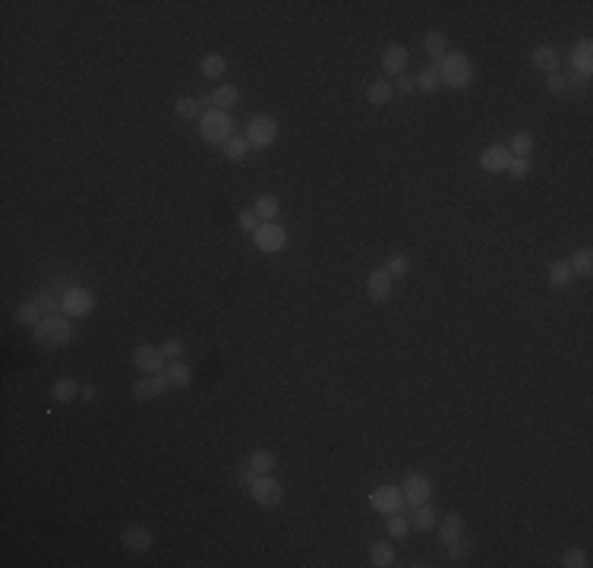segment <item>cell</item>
<instances>
[{
	"instance_id": "cell-33",
	"label": "cell",
	"mask_w": 593,
	"mask_h": 568,
	"mask_svg": "<svg viewBox=\"0 0 593 568\" xmlns=\"http://www.w3.org/2000/svg\"><path fill=\"white\" fill-rule=\"evenodd\" d=\"M436 524H439V515H436V508L429 505V502H426V505H416L414 508V518H411V527L414 530H423V534H426V530H433Z\"/></svg>"
},
{
	"instance_id": "cell-8",
	"label": "cell",
	"mask_w": 593,
	"mask_h": 568,
	"mask_svg": "<svg viewBox=\"0 0 593 568\" xmlns=\"http://www.w3.org/2000/svg\"><path fill=\"white\" fill-rule=\"evenodd\" d=\"M401 493H404V505H411V508L426 505V502L433 499V480L420 470H411L404 477V483H401Z\"/></svg>"
},
{
	"instance_id": "cell-38",
	"label": "cell",
	"mask_w": 593,
	"mask_h": 568,
	"mask_svg": "<svg viewBox=\"0 0 593 568\" xmlns=\"http://www.w3.org/2000/svg\"><path fill=\"white\" fill-rule=\"evenodd\" d=\"M587 565H590V556L584 549H577V546L565 549V556H562V568H587Z\"/></svg>"
},
{
	"instance_id": "cell-14",
	"label": "cell",
	"mask_w": 593,
	"mask_h": 568,
	"mask_svg": "<svg viewBox=\"0 0 593 568\" xmlns=\"http://www.w3.org/2000/svg\"><path fill=\"white\" fill-rule=\"evenodd\" d=\"M480 167L486 174H505L508 171V164H511V152H508V145H502V142H493V145H486V149L480 152Z\"/></svg>"
},
{
	"instance_id": "cell-1",
	"label": "cell",
	"mask_w": 593,
	"mask_h": 568,
	"mask_svg": "<svg viewBox=\"0 0 593 568\" xmlns=\"http://www.w3.org/2000/svg\"><path fill=\"white\" fill-rule=\"evenodd\" d=\"M32 335H35V345H41V347H67L70 341L76 338V325H73V319L63 316V312H48L32 329Z\"/></svg>"
},
{
	"instance_id": "cell-28",
	"label": "cell",
	"mask_w": 593,
	"mask_h": 568,
	"mask_svg": "<svg viewBox=\"0 0 593 568\" xmlns=\"http://www.w3.org/2000/svg\"><path fill=\"white\" fill-rule=\"evenodd\" d=\"M423 51H426V57H433V61L439 63L445 54H448V38H445L439 28H433V32L423 35Z\"/></svg>"
},
{
	"instance_id": "cell-3",
	"label": "cell",
	"mask_w": 593,
	"mask_h": 568,
	"mask_svg": "<svg viewBox=\"0 0 593 568\" xmlns=\"http://www.w3.org/2000/svg\"><path fill=\"white\" fill-rule=\"evenodd\" d=\"M233 130H237L233 127V117L228 111H218V107H209L199 117V136L209 145H224L233 136Z\"/></svg>"
},
{
	"instance_id": "cell-12",
	"label": "cell",
	"mask_w": 593,
	"mask_h": 568,
	"mask_svg": "<svg viewBox=\"0 0 593 568\" xmlns=\"http://www.w3.org/2000/svg\"><path fill=\"white\" fill-rule=\"evenodd\" d=\"M133 367H136L142 376H149V373H164L167 357L161 354V345H136V351H133Z\"/></svg>"
},
{
	"instance_id": "cell-26",
	"label": "cell",
	"mask_w": 593,
	"mask_h": 568,
	"mask_svg": "<svg viewBox=\"0 0 593 568\" xmlns=\"http://www.w3.org/2000/svg\"><path fill=\"white\" fill-rule=\"evenodd\" d=\"M253 212L259 221H278V212H281V202H278V196L272 193H262L259 199L253 202Z\"/></svg>"
},
{
	"instance_id": "cell-19",
	"label": "cell",
	"mask_w": 593,
	"mask_h": 568,
	"mask_svg": "<svg viewBox=\"0 0 593 568\" xmlns=\"http://www.w3.org/2000/svg\"><path fill=\"white\" fill-rule=\"evenodd\" d=\"M546 281H549V288H552V290H568V288H571V281H574L568 259L552 262V265H549V272H546Z\"/></svg>"
},
{
	"instance_id": "cell-9",
	"label": "cell",
	"mask_w": 593,
	"mask_h": 568,
	"mask_svg": "<svg viewBox=\"0 0 593 568\" xmlns=\"http://www.w3.org/2000/svg\"><path fill=\"white\" fill-rule=\"evenodd\" d=\"M369 505H372V512L385 515V518L388 515H398L401 508H404V493H401V486H394V483H382L369 493Z\"/></svg>"
},
{
	"instance_id": "cell-29",
	"label": "cell",
	"mask_w": 593,
	"mask_h": 568,
	"mask_svg": "<svg viewBox=\"0 0 593 568\" xmlns=\"http://www.w3.org/2000/svg\"><path fill=\"white\" fill-rule=\"evenodd\" d=\"M211 101H215L218 111H228V107H237L240 105V89L233 83H221L215 92H211Z\"/></svg>"
},
{
	"instance_id": "cell-43",
	"label": "cell",
	"mask_w": 593,
	"mask_h": 568,
	"mask_svg": "<svg viewBox=\"0 0 593 568\" xmlns=\"http://www.w3.org/2000/svg\"><path fill=\"white\" fill-rule=\"evenodd\" d=\"M411 92H416V79L407 76V73H401L398 83H394V95H411Z\"/></svg>"
},
{
	"instance_id": "cell-6",
	"label": "cell",
	"mask_w": 593,
	"mask_h": 568,
	"mask_svg": "<svg viewBox=\"0 0 593 568\" xmlns=\"http://www.w3.org/2000/svg\"><path fill=\"white\" fill-rule=\"evenodd\" d=\"M246 142L250 149H272L278 142V120L272 114H256L246 123Z\"/></svg>"
},
{
	"instance_id": "cell-27",
	"label": "cell",
	"mask_w": 593,
	"mask_h": 568,
	"mask_svg": "<svg viewBox=\"0 0 593 568\" xmlns=\"http://www.w3.org/2000/svg\"><path fill=\"white\" fill-rule=\"evenodd\" d=\"M224 73H228V61H224L221 54H206L199 61V76L202 79H224Z\"/></svg>"
},
{
	"instance_id": "cell-46",
	"label": "cell",
	"mask_w": 593,
	"mask_h": 568,
	"mask_svg": "<svg viewBox=\"0 0 593 568\" xmlns=\"http://www.w3.org/2000/svg\"><path fill=\"white\" fill-rule=\"evenodd\" d=\"M79 398H83V401H95V398H98V391H95L92 385H83V391H79Z\"/></svg>"
},
{
	"instance_id": "cell-32",
	"label": "cell",
	"mask_w": 593,
	"mask_h": 568,
	"mask_svg": "<svg viewBox=\"0 0 593 568\" xmlns=\"http://www.w3.org/2000/svg\"><path fill=\"white\" fill-rule=\"evenodd\" d=\"M41 319H45V310H41L38 300H28V303H19V307H16V322L19 325H28V329H35Z\"/></svg>"
},
{
	"instance_id": "cell-37",
	"label": "cell",
	"mask_w": 593,
	"mask_h": 568,
	"mask_svg": "<svg viewBox=\"0 0 593 568\" xmlns=\"http://www.w3.org/2000/svg\"><path fill=\"white\" fill-rule=\"evenodd\" d=\"M385 530H388V537H392V540H404V537L411 534V521H407L401 512L398 515H388Z\"/></svg>"
},
{
	"instance_id": "cell-22",
	"label": "cell",
	"mask_w": 593,
	"mask_h": 568,
	"mask_svg": "<svg viewBox=\"0 0 593 568\" xmlns=\"http://www.w3.org/2000/svg\"><path fill=\"white\" fill-rule=\"evenodd\" d=\"M246 464H250V470L256 477H262V473H275V455L268 448H253L250 455H246Z\"/></svg>"
},
{
	"instance_id": "cell-30",
	"label": "cell",
	"mask_w": 593,
	"mask_h": 568,
	"mask_svg": "<svg viewBox=\"0 0 593 568\" xmlns=\"http://www.w3.org/2000/svg\"><path fill=\"white\" fill-rule=\"evenodd\" d=\"M442 89V76H439V63H429V67L420 70V76H416V92L423 95H433Z\"/></svg>"
},
{
	"instance_id": "cell-16",
	"label": "cell",
	"mask_w": 593,
	"mask_h": 568,
	"mask_svg": "<svg viewBox=\"0 0 593 568\" xmlns=\"http://www.w3.org/2000/svg\"><path fill=\"white\" fill-rule=\"evenodd\" d=\"M530 63L537 67L540 73H559V63H562V57H559V51H555L552 45H537L530 51Z\"/></svg>"
},
{
	"instance_id": "cell-21",
	"label": "cell",
	"mask_w": 593,
	"mask_h": 568,
	"mask_svg": "<svg viewBox=\"0 0 593 568\" xmlns=\"http://www.w3.org/2000/svg\"><path fill=\"white\" fill-rule=\"evenodd\" d=\"M392 98H394V83H388V79H372V83L366 85V101H369L372 107H382Z\"/></svg>"
},
{
	"instance_id": "cell-40",
	"label": "cell",
	"mask_w": 593,
	"mask_h": 568,
	"mask_svg": "<svg viewBox=\"0 0 593 568\" xmlns=\"http://www.w3.org/2000/svg\"><path fill=\"white\" fill-rule=\"evenodd\" d=\"M508 174L511 180H524L527 174H530V158H511V164H508Z\"/></svg>"
},
{
	"instance_id": "cell-44",
	"label": "cell",
	"mask_w": 593,
	"mask_h": 568,
	"mask_svg": "<svg viewBox=\"0 0 593 568\" xmlns=\"http://www.w3.org/2000/svg\"><path fill=\"white\" fill-rule=\"evenodd\" d=\"M445 549H448V559H451V562H461V559L467 556V546L461 543V540H455V543H445Z\"/></svg>"
},
{
	"instance_id": "cell-41",
	"label": "cell",
	"mask_w": 593,
	"mask_h": 568,
	"mask_svg": "<svg viewBox=\"0 0 593 568\" xmlns=\"http://www.w3.org/2000/svg\"><path fill=\"white\" fill-rule=\"evenodd\" d=\"M546 89H549V95H555V98H559V95L568 92V79L562 76V73H549V76H546Z\"/></svg>"
},
{
	"instance_id": "cell-23",
	"label": "cell",
	"mask_w": 593,
	"mask_h": 568,
	"mask_svg": "<svg viewBox=\"0 0 593 568\" xmlns=\"http://www.w3.org/2000/svg\"><path fill=\"white\" fill-rule=\"evenodd\" d=\"M221 152H224V158H228V162H233V164H240V162H246V158H250V142H246V136H240V133H233L228 142L221 145Z\"/></svg>"
},
{
	"instance_id": "cell-42",
	"label": "cell",
	"mask_w": 593,
	"mask_h": 568,
	"mask_svg": "<svg viewBox=\"0 0 593 568\" xmlns=\"http://www.w3.org/2000/svg\"><path fill=\"white\" fill-rule=\"evenodd\" d=\"M161 354H164L167 360H180V357H183V341L180 338H164V341H161Z\"/></svg>"
},
{
	"instance_id": "cell-25",
	"label": "cell",
	"mask_w": 593,
	"mask_h": 568,
	"mask_svg": "<svg viewBox=\"0 0 593 568\" xmlns=\"http://www.w3.org/2000/svg\"><path fill=\"white\" fill-rule=\"evenodd\" d=\"M568 265H571V275H574V278H590L593 275V250L590 246L574 250V256L568 259Z\"/></svg>"
},
{
	"instance_id": "cell-20",
	"label": "cell",
	"mask_w": 593,
	"mask_h": 568,
	"mask_svg": "<svg viewBox=\"0 0 593 568\" xmlns=\"http://www.w3.org/2000/svg\"><path fill=\"white\" fill-rule=\"evenodd\" d=\"M79 382L76 379H70V376H63V379H57L54 385H51V401H57V404H70V401H76L79 398Z\"/></svg>"
},
{
	"instance_id": "cell-31",
	"label": "cell",
	"mask_w": 593,
	"mask_h": 568,
	"mask_svg": "<svg viewBox=\"0 0 593 568\" xmlns=\"http://www.w3.org/2000/svg\"><path fill=\"white\" fill-rule=\"evenodd\" d=\"M439 534H442V543H455L464 537V518L461 515H445L442 524H436Z\"/></svg>"
},
{
	"instance_id": "cell-17",
	"label": "cell",
	"mask_w": 593,
	"mask_h": 568,
	"mask_svg": "<svg viewBox=\"0 0 593 568\" xmlns=\"http://www.w3.org/2000/svg\"><path fill=\"white\" fill-rule=\"evenodd\" d=\"M398 562V549H394L392 540H379L369 546V565L372 568H392Z\"/></svg>"
},
{
	"instance_id": "cell-11",
	"label": "cell",
	"mask_w": 593,
	"mask_h": 568,
	"mask_svg": "<svg viewBox=\"0 0 593 568\" xmlns=\"http://www.w3.org/2000/svg\"><path fill=\"white\" fill-rule=\"evenodd\" d=\"M130 391H133L136 401H152V398H161L164 391H171V379H167V373H149V376L136 379V382L130 385Z\"/></svg>"
},
{
	"instance_id": "cell-45",
	"label": "cell",
	"mask_w": 593,
	"mask_h": 568,
	"mask_svg": "<svg viewBox=\"0 0 593 568\" xmlns=\"http://www.w3.org/2000/svg\"><path fill=\"white\" fill-rule=\"evenodd\" d=\"M253 477H256V473L250 470V464H246V468H240V470H237V483H240V486H246V490H250Z\"/></svg>"
},
{
	"instance_id": "cell-34",
	"label": "cell",
	"mask_w": 593,
	"mask_h": 568,
	"mask_svg": "<svg viewBox=\"0 0 593 568\" xmlns=\"http://www.w3.org/2000/svg\"><path fill=\"white\" fill-rule=\"evenodd\" d=\"M533 145H537V140H533V133H527V130H521V133H515V136H511L508 152H511V158H530V155H533Z\"/></svg>"
},
{
	"instance_id": "cell-2",
	"label": "cell",
	"mask_w": 593,
	"mask_h": 568,
	"mask_svg": "<svg viewBox=\"0 0 593 568\" xmlns=\"http://www.w3.org/2000/svg\"><path fill=\"white\" fill-rule=\"evenodd\" d=\"M439 76H442V85H448V89H455V92H464L467 85L473 83L477 70H473L471 57H467L464 51H448V54L439 61Z\"/></svg>"
},
{
	"instance_id": "cell-39",
	"label": "cell",
	"mask_w": 593,
	"mask_h": 568,
	"mask_svg": "<svg viewBox=\"0 0 593 568\" xmlns=\"http://www.w3.org/2000/svg\"><path fill=\"white\" fill-rule=\"evenodd\" d=\"M259 224H262V221H259V218H256V212H253V209H243V212L237 215V228L243 231V234H250V237L256 234V228H259Z\"/></svg>"
},
{
	"instance_id": "cell-4",
	"label": "cell",
	"mask_w": 593,
	"mask_h": 568,
	"mask_svg": "<svg viewBox=\"0 0 593 568\" xmlns=\"http://www.w3.org/2000/svg\"><path fill=\"white\" fill-rule=\"evenodd\" d=\"M253 246L266 256H278V253L288 250V228L278 221H262L253 234Z\"/></svg>"
},
{
	"instance_id": "cell-10",
	"label": "cell",
	"mask_w": 593,
	"mask_h": 568,
	"mask_svg": "<svg viewBox=\"0 0 593 568\" xmlns=\"http://www.w3.org/2000/svg\"><path fill=\"white\" fill-rule=\"evenodd\" d=\"M571 83H587L593 76V41L590 38H581L574 48H571Z\"/></svg>"
},
{
	"instance_id": "cell-13",
	"label": "cell",
	"mask_w": 593,
	"mask_h": 568,
	"mask_svg": "<svg viewBox=\"0 0 593 568\" xmlns=\"http://www.w3.org/2000/svg\"><path fill=\"white\" fill-rule=\"evenodd\" d=\"M152 543H155V534L145 524H130V527L120 530V546L127 552H149Z\"/></svg>"
},
{
	"instance_id": "cell-18",
	"label": "cell",
	"mask_w": 593,
	"mask_h": 568,
	"mask_svg": "<svg viewBox=\"0 0 593 568\" xmlns=\"http://www.w3.org/2000/svg\"><path fill=\"white\" fill-rule=\"evenodd\" d=\"M407 67V48L404 45H388L382 54V70L388 76H401Z\"/></svg>"
},
{
	"instance_id": "cell-24",
	"label": "cell",
	"mask_w": 593,
	"mask_h": 568,
	"mask_svg": "<svg viewBox=\"0 0 593 568\" xmlns=\"http://www.w3.org/2000/svg\"><path fill=\"white\" fill-rule=\"evenodd\" d=\"M164 373H167V379H171V389H187V385L193 382V367L183 363V360H167Z\"/></svg>"
},
{
	"instance_id": "cell-35",
	"label": "cell",
	"mask_w": 593,
	"mask_h": 568,
	"mask_svg": "<svg viewBox=\"0 0 593 568\" xmlns=\"http://www.w3.org/2000/svg\"><path fill=\"white\" fill-rule=\"evenodd\" d=\"M174 114H177L180 120H196V117H202V107H199V101L193 98V95H183V98L174 101Z\"/></svg>"
},
{
	"instance_id": "cell-15",
	"label": "cell",
	"mask_w": 593,
	"mask_h": 568,
	"mask_svg": "<svg viewBox=\"0 0 593 568\" xmlns=\"http://www.w3.org/2000/svg\"><path fill=\"white\" fill-rule=\"evenodd\" d=\"M392 294H394V278L385 268H372L369 278H366V297H369L372 303H385V300H392Z\"/></svg>"
},
{
	"instance_id": "cell-5",
	"label": "cell",
	"mask_w": 593,
	"mask_h": 568,
	"mask_svg": "<svg viewBox=\"0 0 593 568\" xmlns=\"http://www.w3.org/2000/svg\"><path fill=\"white\" fill-rule=\"evenodd\" d=\"M95 290H89V288H67L63 290V297H61V312L63 316H70L73 322L76 319H85V316H92V310H95Z\"/></svg>"
},
{
	"instance_id": "cell-36",
	"label": "cell",
	"mask_w": 593,
	"mask_h": 568,
	"mask_svg": "<svg viewBox=\"0 0 593 568\" xmlns=\"http://www.w3.org/2000/svg\"><path fill=\"white\" fill-rule=\"evenodd\" d=\"M385 272L392 275L394 281L407 278V275H411V259H407L404 253H392V256H388V262H385Z\"/></svg>"
},
{
	"instance_id": "cell-7",
	"label": "cell",
	"mask_w": 593,
	"mask_h": 568,
	"mask_svg": "<svg viewBox=\"0 0 593 568\" xmlns=\"http://www.w3.org/2000/svg\"><path fill=\"white\" fill-rule=\"evenodd\" d=\"M250 499L259 508H278L284 502V490H281V483H278L272 473H262V477H253Z\"/></svg>"
}]
</instances>
